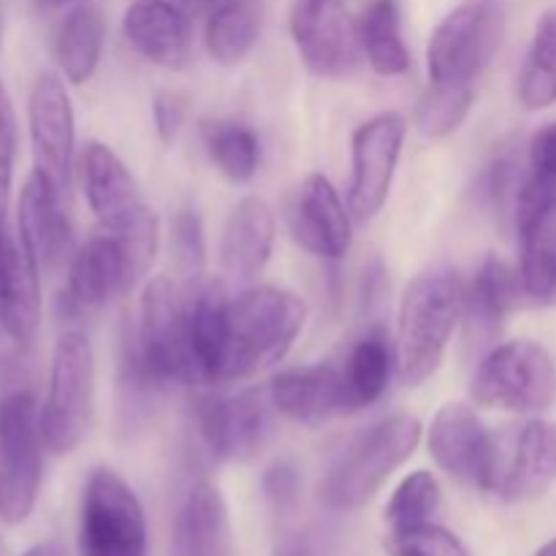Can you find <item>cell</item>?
<instances>
[{"instance_id": "cell-1", "label": "cell", "mask_w": 556, "mask_h": 556, "mask_svg": "<svg viewBox=\"0 0 556 556\" xmlns=\"http://www.w3.org/2000/svg\"><path fill=\"white\" fill-rule=\"evenodd\" d=\"M307 320V304L286 288H248L231 299L226 315L217 383L248 380L282 362Z\"/></svg>"}, {"instance_id": "cell-2", "label": "cell", "mask_w": 556, "mask_h": 556, "mask_svg": "<svg viewBox=\"0 0 556 556\" xmlns=\"http://www.w3.org/2000/svg\"><path fill=\"white\" fill-rule=\"evenodd\" d=\"M123 372L136 391L195 380L182 293L168 277H152L141 291L139 326L123 345Z\"/></svg>"}, {"instance_id": "cell-3", "label": "cell", "mask_w": 556, "mask_h": 556, "mask_svg": "<svg viewBox=\"0 0 556 556\" xmlns=\"http://www.w3.org/2000/svg\"><path fill=\"white\" fill-rule=\"evenodd\" d=\"M462 315H465V286L456 271H427L405 288L400 304V342H396L402 383L421 386L438 372Z\"/></svg>"}, {"instance_id": "cell-4", "label": "cell", "mask_w": 556, "mask_h": 556, "mask_svg": "<svg viewBox=\"0 0 556 556\" xmlns=\"http://www.w3.org/2000/svg\"><path fill=\"white\" fill-rule=\"evenodd\" d=\"M421 424L413 416H391L358 434L334 459L320 481V500L331 510H358L416 454Z\"/></svg>"}, {"instance_id": "cell-5", "label": "cell", "mask_w": 556, "mask_h": 556, "mask_svg": "<svg viewBox=\"0 0 556 556\" xmlns=\"http://www.w3.org/2000/svg\"><path fill=\"white\" fill-rule=\"evenodd\" d=\"M508 27L505 0H462L429 38L427 68L432 85L472 87L500 52Z\"/></svg>"}, {"instance_id": "cell-6", "label": "cell", "mask_w": 556, "mask_h": 556, "mask_svg": "<svg viewBox=\"0 0 556 556\" xmlns=\"http://www.w3.org/2000/svg\"><path fill=\"white\" fill-rule=\"evenodd\" d=\"M96 413V356L81 331L60 334L49 372V391L41 407L43 445L63 456L79 448Z\"/></svg>"}, {"instance_id": "cell-7", "label": "cell", "mask_w": 556, "mask_h": 556, "mask_svg": "<svg viewBox=\"0 0 556 556\" xmlns=\"http://www.w3.org/2000/svg\"><path fill=\"white\" fill-rule=\"evenodd\" d=\"M41 410L30 391L0 400V521L22 525L41 492Z\"/></svg>"}, {"instance_id": "cell-8", "label": "cell", "mask_w": 556, "mask_h": 556, "mask_svg": "<svg viewBox=\"0 0 556 556\" xmlns=\"http://www.w3.org/2000/svg\"><path fill=\"white\" fill-rule=\"evenodd\" d=\"M472 400L481 407L530 416L556 400L552 353L532 340H514L489 351L472 378Z\"/></svg>"}, {"instance_id": "cell-9", "label": "cell", "mask_w": 556, "mask_h": 556, "mask_svg": "<svg viewBox=\"0 0 556 556\" xmlns=\"http://www.w3.org/2000/svg\"><path fill=\"white\" fill-rule=\"evenodd\" d=\"M81 556H147L144 508L134 489L112 467H96L87 476L79 514Z\"/></svg>"}, {"instance_id": "cell-10", "label": "cell", "mask_w": 556, "mask_h": 556, "mask_svg": "<svg viewBox=\"0 0 556 556\" xmlns=\"http://www.w3.org/2000/svg\"><path fill=\"white\" fill-rule=\"evenodd\" d=\"M405 134L407 123L396 112L378 114L353 134L348 204L358 220H369L383 210L391 193V182H394Z\"/></svg>"}, {"instance_id": "cell-11", "label": "cell", "mask_w": 556, "mask_h": 556, "mask_svg": "<svg viewBox=\"0 0 556 556\" xmlns=\"http://www.w3.org/2000/svg\"><path fill=\"white\" fill-rule=\"evenodd\" d=\"M193 413L201 445L217 462L253 459L269 438V407L255 389L199 396Z\"/></svg>"}, {"instance_id": "cell-12", "label": "cell", "mask_w": 556, "mask_h": 556, "mask_svg": "<svg viewBox=\"0 0 556 556\" xmlns=\"http://www.w3.org/2000/svg\"><path fill=\"white\" fill-rule=\"evenodd\" d=\"M429 454L443 472L459 483L489 492L494 476L497 440L489 434L476 410L462 402H448L440 407L429 427Z\"/></svg>"}, {"instance_id": "cell-13", "label": "cell", "mask_w": 556, "mask_h": 556, "mask_svg": "<svg viewBox=\"0 0 556 556\" xmlns=\"http://www.w3.org/2000/svg\"><path fill=\"white\" fill-rule=\"evenodd\" d=\"M27 119L36 168L65 193L74 174L76 123L68 90L58 74L38 76L27 101Z\"/></svg>"}, {"instance_id": "cell-14", "label": "cell", "mask_w": 556, "mask_h": 556, "mask_svg": "<svg viewBox=\"0 0 556 556\" xmlns=\"http://www.w3.org/2000/svg\"><path fill=\"white\" fill-rule=\"evenodd\" d=\"M291 36L299 58L315 76H345L356 63L358 38L345 0H293Z\"/></svg>"}, {"instance_id": "cell-15", "label": "cell", "mask_w": 556, "mask_h": 556, "mask_svg": "<svg viewBox=\"0 0 556 556\" xmlns=\"http://www.w3.org/2000/svg\"><path fill=\"white\" fill-rule=\"evenodd\" d=\"M519 275L535 302H556V190L525 179L516 204Z\"/></svg>"}, {"instance_id": "cell-16", "label": "cell", "mask_w": 556, "mask_h": 556, "mask_svg": "<svg viewBox=\"0 0 556 556\" xmlns=\"http://www.w3.org/2000/svg\"><path fill=\"white\" fill-rule=\"evenodd\" d=\"M556 481V424L535 421L525 424L505 448L497 440L494 456V476L489 483V494L525 503V500L543 497Z\"/></svg>"}, {"instance_id": "cell-17", "label": "cell", "mask_w": 556, "mask_h": 556, "mask_svg": "<svg viewBox=\"0 0 556 556\" xmlns=\"http://www.w3.org/2000/svg\"><path fill=\"white\" fill-rule=\"evenodd\" d=\"M63 195V190L52 179L43 177L38 168L22 185L16 228H20L22 248L41 271H52L65 264L74 248Z\"/></svg>"}, {"instance_id": "cell-18", "label": "cell", "mask_w": 556, "mask_h": 556, "mask_svg": "<svg viewBox=\"0 0 556 556\" xmlns=\"http://www.w3.org/2000/svg\"><path fill=\"white\" fill-rule=\"evenodd\" d=\"M136 280H141V275L117 233L98 228L71 258L68 302L79 309L103 307L130 291Z\"/></svg>"}, {"instance_id": "cell-19", "label": "cell", "mask_w": 556, "mask_h": 556, "mask_svg": "<svg viewBox=\"0 0 556 556\" xmlns=\"http://www.w3.org/2000/svg\"><path fill=\"white\" fill-rule=\"evenodd\" d=\"M288 228L296 244L326 261H340L351 248V217L334 185L309 174L288 206Z\"/></svg>"}, {"instance_id": "cell-20", "label": "cell", "mask_w": 556, "mask_h": 556, "mask_svg": "<svg viewBox=\"0 0 556 556\" xmlns=\"http://www.w3.org/2000/svg\"><path fill=\"white\" fill-rule=\"evenodd\" d=\"M125 38L150 63L168 71L188 68L193 60V27L188 11L172 0H136L125 11Z\"/></svg>"}, {"instance_id": "cell-21", "label": "cell", "mask_w": 556, "mask_h": 556, "mask_svg": "<svg viewBox=\"0 0 556 556\" xmlns=\"http://www.w3.org/2000/svg\"><path fill=\"white\" fill-rule=\"evenodd\" d=\"M20 239L0 231V331L16 345H30L41 326V282Z\"/></svg>"}, {"instance_id": "cell-22", "label": "cell", "mask_w": 556, "mask_h": 556, "mask_svg": "<svg viewBox=\"0 0 556 556\" xmlns=\"http://www.w3.org/2000/svg\"><path fill=\"white\" fill-rule=\"evenodd\" d=\"M79 179L87 206L106 228L119 226L147 210L139 185L117 152L101 141H87L79 157Z\"/></svg>"}, {"instance_id": "cell-23", "label": "cell", "mask_w": 556, "mask_h": 556, "mask_svg": "<svg viewBox=\"0 0 556 556\" xmlns=\"http://www.w3.org/2000/svg\"><path fill=\"white\" fill-rule=\"evenodd\" d=\"M228 304H231V296L220 280L206 275L190 277L182 293V307L195 380L217 383L223 342H226Z\"/></svg>"}, {"instance_id": "cell-24", "label": "cell", "mask_w": 556, "mask_h": 556, "mask_svg": "<svg viewBox=\"0 0 556 556\" xmlns=\"http://www.w3.org/2000/svg\"><path fill=\"white\" fill-rule=\"evenodd\" d=\"M172 556H233L231 519L220 489L195 481L174 519Z\"/></svg>"}, {"instance_id": "cell-25", "label": "cell", "mask_w": 556, "mask_h": 556, "mask_svg": "<svg viewBox=\"0 0 556 556\" xmlns=\"http://www.w3.org/2000/svg\"><path fill=\"white\" fill-rule=\"evenodd\" d=\"M275 248V215L258 195L239 201L220 237V264L231 280L250 282L266 269Z\"/></svg>"}, {"instance_id": "cell-26", "label": "cell", "mask_w": 556, "mask_h": 556, "mask_svg": "<svg viewBox=\"0 0 556 556\" xmlns=\"http://www.w3.org/2000/svg\"><path fill=\"white\" fill-rule=\"evenodd\" d=\"M269 402L280 416L296 424L318 427L342 413L340 369L331 364H309L275 375Z\"/></svg>"}, {"instance_id": "cell-27", "label": "cell", "mask_w": 556, "mask_h": 556, "mask_svg": "<svg viewBox=\"0 0 556 556\" xmlns=\"http://www.w3.org/2000/svg\"><path fill=\"white\" fill-rule=\"evenodd\" d=\"M521 293L525 286L519 271L497 255H489L478 266L470 288H465V318L470 334H476V340H492L503 329L505 318L514 313Z\"/></svg>"}, {"instance_id": "cell-28", "label": "cell", "mask_w": 556, "mask_h": 556, "mask_svg": "<svg viewBox=\"0 0 556 556\" xmlns=\"http://www.w3.org/2000/svg\"><path fill=\"white\" fill-rule=\"evenodd\" d=\"M394 369L389 337L383 329H372L348 353L345 367L340 369L342 413H358L375 405L386 394Z\"/></svg>"}, {"instance_id": "cell-29", "label": "cell", "mask_w": 556, "mask_h": 556, "mask_svg": "<svg viewBox=\"0 0 556 556\" xmlns=\"http://www.w3.org/2000/svg\"><path fill=\"white\" fill-rule=\"evenodd\" d=\"M106 41V16L98 5L79 3L63 16L54 36V54L63 76L74 85H85L101 63Z\"/></svg>"}, {"instance_id": "cell-30", "label": "cell", "mask_w": 556, "mask_h": 556, "mask_svg": "<svg viewBox=\"0 0 556 556\" xmlns=\"http://www.w3.org/2000/svg\"><path fill=\"white\" fill-rule=\"evenodd\" d=\"M264 0H220L210 11L204 41L212 60L239 65L250 58L264 30Z\"/></svg>"}, {"instance_id": "cell-31", "label": "cell", "mask_w": 556, "mask_h": 556, "mask_svg": "<svg viewBox=\"0 0 556 556\" xmlns=\"http://www.w3.org/2000/svg\"><path fill=\"white\" fill-rule=\"evenodd\" d=\"M356 38L369 65L380 76H400L410 68V52L402 38V14L396 0H372L358 16Z\"/></svg>"}, {"instance_id": "cell-32", "label": "cell", "mask_w": 556, "mask_h": 556, "mask_svg": "<svg viewBox=\"0 0 556 556\" xmlns=\"http://www.w3.org/2000/svg\"><path fill=\"white\" fill-rule=\"evenodd\" d=\"M204 147L217 172L231 182L244 185L255 177L261 163V141L242 123H204Z\"/></svg>"}, {"instance_id": "cell-33", "label": "cell", "mask_w": 556, "mask_h": 556, "mask_svg": "<svg viewBox=\"0 0 556 556\" xmlns=\"http://www.w3.org/2000/svg\"><path fill=\"white\" fill-rule=\"evenodd\" d=\"M519 98L530 112L556 103V9L538 20L532 47L519 76Z\"/></svg>"}, {"instance_id": "cell-34", "label": "cell", "mask_w": 556, "mask_h": 556, "mask_svg": "<svg viewBox=\"0 0 556 556\" xmlns=\"http://www.w3.org/2000/svg\"><path fill=\"white\" fill-rule=\"evenodd\" d=\"M440 510H443V492L438 478L427 470H416L394 489L383 519L389 530H405V527L438 521Z\"/></svg>"}, {"instance_id": "cell-35", "label": "cell", "mask_w": 556, "mask_h": 556, "mask_svg": "<svg viewBox=\"0 0 556 556\" xmlns=\"http://www.w3.org/2000/svg\"><path fill=\"white\" fill-rule=\"evenodd\" d=\"M472 101H476L472 87H445L429 81L427 92L421 96L416 114H413L416 128L427 139H443V136L454 134L465 123L472 109Z\"/></svg>"}, {"instance_id": "cell-36", "label": "cell", "mask_w": 556, "mask_h": 556, "mask_svg": "<svg viewBox=\"0 0 556 556\" xmlns=\"http://www.w3.org/2000/svg\"><path fill=\"white\" fill-rule=\"evenodd\" d=\"M383 548L389 556H470L465 543L438 521L405 530H389Z\"/></svg>"}, {"instance_id": "cell-37", "label": "cell", "mask_w": 556, "mask_h": 556, "mask_svg": "<svg viewBox=\"0 0 556 556\" xmlns=\"http://www.w3.org/2000/svg\"><path fill=\"white\" fill-rule=\"evenodd\" d=\"M525 179L521 177V157L514 150H503L500 155H494V161L489 163V172L483 177V188H486V199L500 215H514L516 217V204H519V193L525 188Z\"/></svg>"}, {"instance_id": "cell-38", "label": "cell", "mask_w": 556, "mask_h": 556, "mask_svg": "<svg viewBox=\"0 0 556 556\" xmlns=\"http://www.w3.org/2000/svg\"><path fill=\"white\" fill-rule=\"evenodd\" d=\"M172 244L179 266L188 271V277L204 275L206 264V239L201 217L193 210L177 212L172 226Z\"/></svg>"}, {"instance_id": "cell-39", "label": "cell", "mask_w": 556, "mask_h": 556, "mask_svg": "<svg viewBox=\"0 0 556 556\" xmlns=\"http://www.w3.org/2000/svg\"><path fill=\"white\" fill-rule=\"evenodd\" d=\"M14 147H16V128L11 101L0 85V231H3L5 212H9V193H11V166H14Z\"/></svg>"}, {"instance_id": "cell-40", "label": "cell", "mask_w": 556, "mask_h": 556, "mask_svg": "<svg viewBox=\"0 0 556 556\" xmlns=\"http://www.w3.org/2000/svg\"><path fill=\"white\" fill-rule=\"evenodd\" d=\"M527 177L543 188L556 190V123L543 125L530 139V172Z\"/></svg>"}, {"instance_id": "cell-41", "label": "cell", "mask_w": 556, "mask_h": 556, "mask_svg": "<svg viewBox=\"0 0 556 556\" xmlns=\"http://www.w3.org/2000/svg\"><path fill=\"white\" fill-rule=\"evenodd\" d=\"M266 500L275 505L277 510H291L299 503V472L296 467L288 465V462H275L269 470L264 472V481H261Z\"/></svg>"}, {"instance_id": "cell-42", "label": "cell", "mask_w": 556, "mask_h": 556, "mask_svg": "<svg viewBox=\"0 0 556 556\" xmlns=\"http://www.w3.org/2000/svg\"><path fill=\"white\" fill-rule=\"evenodd\" d=\"M152 119L163 144H172L185 123V101L177 92H157L152 101Z\"/></svg>"}, {"instance_id": "cell-43", "label": "cell", "mask_w": 556, "mask_h": 556, "mask_svg": "<svg viewBox=\"0 0 556 556\" xmlns=\"http://www.w3.org/2000/svg\"><path fill=\"white\" fill-rule=\"evenodd\" d=\"M275 556H313V546L304 535H286L277 543Z\"/></svg>"}, {"instance_id": "cell-44", "label": "cell", "mask_w": 556, "mask_h": 556, "mask_svg": "<svg viewBox=\"0 0 556 556\" xmlns=\"http://www.w3.org/2000/svg\"><path fill=\"white\" fill-rule=\"evenodd\" d=\"M22 556H68V552H65L63 543L47 541V543H38V546H33L30 552H25Z\"/></svg>"}, {"instance_id": "cell-45", "label": "cell", "mask_w": 556, "mask_h": 556, "mask_svg": "<svg viewBox=\"0 0 556 556\" xmlns=\"http://www.w3.org/2000/svg\"><path fill=\"white\" fill-rule=\"evenodd\" d=\"M220 0H177V5H182L188 14H201V11H212Z\"/></svg>"}, {"instance_id": "cell-46", "label": "cell", "mask_w": 556, "mask_h": 556, "mask_svg": "<svg viewBox=\"0 0 556 556\" xmlns=\"http://www.w3.org/2000/svg\"><path fill=\"white\" fill-rule=\"evenodd\" d=\"M535 556H556V538H552L548 543H543V546L538 548Z\"/></svg>"}, {"instance_id": "cell-47", "label": "cell", "mask_w": 556, "mask_h": 556, "mask_svg": "<svg viewBox=\"0 0 556 556\" xmlns=\"http://www.w3.org/2000/svg\"><path fill=\"white\" fill-rule=\"evenodd\" d=\"M43 5H65V3H79V0H38Z\"/></svg>"}]
</instances>
